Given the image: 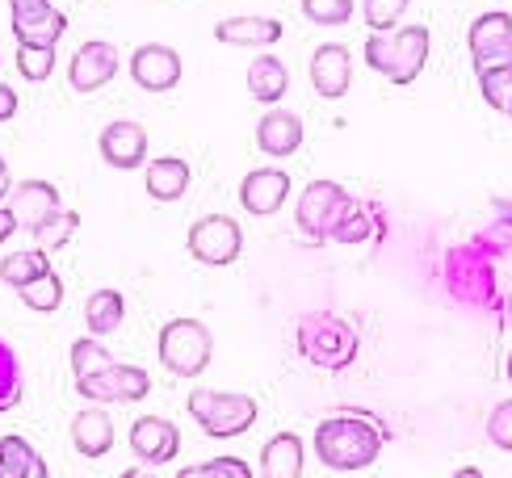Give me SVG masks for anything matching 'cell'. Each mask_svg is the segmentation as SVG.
<instances>
[{
	"instance_id": "obj_1",
	"label": "cell",
	"mask_w": 512,
	"mask_h": 478,
	"mask_svg": "<svg viewBox=\"0 0 512 478\" xmlns=\"http://www.w3.org/2000/svg\"><path fill=\"white\" fill-rule=\"evenodd\" d=\"M387 428H382L366 411H340V416L319 420L315 428V458L328 470L353 474V470H370L378 462L382 445H387Z\"/></svg>"
},
{
	"instance_id": "obj_2",
	"label": "cell",
	"mask_w": 512,
	"mask_h": 478,
	"mask_svg": "<svg viewBox=\"0 0 512 478\" xmlns=\"http://www.w3.org/2000/svg\"><path fill=\"white\" fill-rule=\"evenodd\" d=\"M429 47H433V30L429 26H395V30H374L366 38V68H374L378 76H387L391 84H412L420 80L424 63H429Z\"/></svg>"
},
{
	"instance_id": "obj_3",
	"label": "cell",
	"mask_w": 512,
	"mask_h": 478,
	"mask_svg": "<svg viewBox=\"0 0 512 478\" xmlns=\"http://www.w3.org/2000/svg\"><path fill=\"white\" fill-rule=\"evenodd\" d=\"M156 353L160 365L168 369L173 378H202L210 369V357H215V336L202 319H168L160 336H156Z\"/></svg>"
},
{
	"instance_id": "obj_4",
	"label": "cell",
	"mask_w": 512,
	"mask_h": 478,
	"mask_svg": "<svg viewBox=\"0 0 512 478\" xmlns=\"http://www.w3.org/2000/svg\"><path fill=\"white\" fill-rule=\"evenodd\" d=\"M357 332L340 315L311 311L298 319V353L315 369H349L357 361Z\"/></svg>"
},
{
	"instance_id": "obj_5",
	"label": "cell",
	"mask_w": 512,
	"mask_h": 478,
	"mask_svg": "<svg viewBox=\"0 0 512 478\" xmlns=\"http://www.w3.org/2000/svg\"><path fill=\"white\" fill-rule=\"evenodd\" d=\"M185 407L202 424L206 437H215V441L244 437L256 424V416H261V403L252 395H240V390H194Z\"/></svg>"
},
{
	"instance_id": "obj_6",
	"label": "cell",
	"mask_w": 512,
	"mask_h": 478,
	"mask_svg": "<svg viewBox=\"0 0 512 478\" xmlns=\"http://www.w3.org/2000/svg\"><path fill=\"white\" fill-rule=\"evenodd\" d=\"M185 248L198 265L227 269V265H236L240 252H244V227L231 219V214H202V219L189 227Z\"/></svg>"
},
{
	"instance_id": "obj_7",
	"label": "cell",
	"mask_w": 512,
	"mask_h": 478,
	"mask_svg": "<svg viewBox=\"0 0 512 478\" xmlns=\"http://www.w3.org/2000/svg\"><path fill=\"white\" fill-rule=\"evenodd\" d=\"M349 206H353V198H349V189L340 181H311L303 193H298L294 223L311 239H332Z\"/></svg>"
},
{
	"instance_id": "obj_8",
	"label": "cell",
	"mask_w": 512,
	"mask_h": 478,
	"mask_svg": "<svg viewBox=\"0 0 512 478\" xmlns=\"http://www.w3.org/2000/svg\"><path fill=\"white\" fill-rule=\"evenodd\" d=\"M76 390L80 399L89 403H143L152 395V374L139 365H110L101 374H89V378H76Z\"/></svg>"
},
{
	"instance_id": "obj_9",
	"label": "cell",
	"mask_w": 512,
	"mask_h": 478,
	"mask_svg": "<svg viewBox=\"0 0 512 478\" xmlns=\"http://www.w3.org/2000/svg\"><path fill=\"white\" fill-rule=\"evenodd\" d=\"M126 72H131V80L143 93H173L181 84V76H185V63H181L177 47L143 42V47H135L131 59H126Z\"/></svg>"
},
{
	"instance_id": "obj_10",
	"label": "cell",
	"mask_w": 512,
	"mask_h": 478,
	"mask_svg": "<svg viewBox=\"0 0 512 478\" xmlns=\"http://www.w3.org/2000/svg\"><path fill=\"white\" fill-rule=\"evenodd\" d=\"M466 47H471V63L475 72L479 68H504L512 63V13L492 9V13H479L466 30Z\"/></svg>"
},
{
	"instance_id": "obj_11",
	"label": "cell",
	"mask_w": 512,
	"mask_h": 478,
	"mask_svg": "<svg viewBox=\"0 0 512 478\" xmlns=\"http://www.w3.org/2000/svg\"><path fill=\"white\" fill-rule=\"evenodd\" d=\"M122 68V55L114 42H105V38H89V42H80L72 63H68V84L76 93H101L105 84H110Z\"/></svg>"
},
{
	"instance_id": "obj_12",
	"label": "cell",
	"mask_w": 512,
	"mask_h": 478,
	"mask_svg": "<svg viewBox=\"0 0 512 478\" xmlns=\"http://www.w3.org/2000/svg\"><path fill=\"white\" fill-rule=\"evenodd\" d=\"M97 151L110 168L135 172L147 164V130L131 118H114V122H105V130L97 135Z\"/></svg>"
},
{
	"instance_id": "obj_13",
	"label": "cell",
	"mask_w": 512,
	"mask_h": 478,
	"mask_svg": "<svg viewBox=\"0 0 512 478\" xmlns=\"http://www.w3.org/2000/svg\"><path fill=\"white\" fill-rule=\"evenodd\" d=\"M126 441H131V453L143 466H168L181 453V428L164 416H139Z\"/></svg>"
},
{
	"instance_id": "obj_14",
	"label": "cell",
	"mask_w": 512,
	"mask_h": 478,
	"mask_svg": "<svg viewBox=\"0 0 512 478\" xmlns=\"http://www.w3.org/2000/svg\"><path fill=\"white\" fill-rule=\"evenodd\" d=\"M311 84L324 101H340L353 89V51L345 42H324L311 55Z\"/></svg>"
},
{
	"instance_id": "obj_15",
	"label": "cell",
	"mask_w": 512,
	"mask_h": 478,
	"mask_svg": "<svg viewBox=\"0 0 512 478\" xmlns=\"http://www.w3.org/2000/svg\"><path fill=\"white\" fill-rule=\"evenodd\" d=\"M290 202V172L286 168H252L240 181V206L252 219H269Z\"/></svg>"
},
{
	"instance_id": "obj_16",
	"label": "cell",
	"mask_w": 512,
	"mask_h": 478,
	"mask_svg": "<svg viewBox=\"0 0 512 478\" xmlns=\"http://www.w3.org/2000/svg\"><path fill=\"white\" fill-rule=\"evenodd\" d=\"M307 130H303V118H298L294 110H273L256 122V147H261V156L269 160H290L298 147H303Z\"/></svg>"
},
{
	"instance_id": "obj_17",
	"label": "cell",
	"mask_w": 512,
	"mask_h": 478,
	"mask_svg": "<svg viewBox=\"0 0 512 478\" xmlns=\"http://www.w3.org/2000/svg\"><path fill=\"white\" fill-rule=\"evenodd\" d=\"M189 181H194V168H189L181 156H156L143 164V189L147 198L168 206V202H181L189 193Z\"/></svg>"
},
{
	"instance_id": "obj_18",
	"label": "cell",
	"mask_w": 512,
	"mask_h": 478,
	"mask_svg": "<svg viewBox=\"0 0 512 478\" xmlns=\"http://www.w3.org/2000/svg\"><path fill=\"white\" fill-rule=\"evenodd\" d=\"M286 26L277 17H223L215 26V38L223 47H244V51H265L273 42H282Z\"/></svg>"
},
{
	"instance_id": "obj_19",
	"label": "cell",
	"mask_w": 512,
	"mask_h": 478,
	"mask_svg": "<svg viewBox=\"0 0 512 478\" xmlns=\"http://www.w3.org/2000/svg\"><path fill=\"white\" fill-rule=\"evenodd\" d=\"M114 441H118V432H114V420H110L105 407H84L72 416V449L80 453V458L97 462L114 449Z\"/></svg>"
},
{
	"instance_id": "obj_20",
	"label": "cell",
	"mask_w": 512,
	"mask_h": 478,
	"mask_svg": "<svg viewBox=\"0 0 512 478\" xmlns=\"http://www.w3.org/2000/svg\"><path fill=\"white\" fill-rule=\"evenodd\" d=\"M63 210V198H59V189L51 181H21L13 189V214H17V227H26V231H38L42 223L51 219V214Z\"/></svg>"
},
{
	"instance_id": "obj_21",
	"label": "cell",
	"mask_w": 512,
	"mask_h": 478,
	"mask_svg": "<svg viewBox=\"0 0 512 478\" xmlns=\"http://www.w3.org/2000/svg\"><path fill=\"white\" fill-rule=\"evenodd\" d=\"M307 449L294 432H277L261 449V478H303Z\"/></svg>"
},
{
	"instance_id": "obj_22",
	"label": "cell",
	"mask_w": 512,
	"mask_h": 478,
	"mask_svg": "<svg viewBox=\"0 0 512 478\" xmlns=\"http://www.w3.org/2000/svg\"><path fill=\"white\" fill-rule=\"evenodd\" d=\"M248 93L273 110V105L286 101V93H290V68L277 55H256L248 68Z\"/></svg>"
},
{
	"instance_id": "obj_23",
	"label": "cell",
	"mask_w": 512,
	"mask_h": 478,
	"mask_svg": "<svg viewBox=\"0 0 512 478\" xmlns=\"http://www.w3.org/2000/svg\"><path fill=\"white\" fill-rule=\"evenodd\" d=\"M68 34V13L47 5L30 17H13V38L30 42V47H59V38Z\"/></svg>"
},
{
	"instance_id": "obj_24",
	"label": "cell",
	"mask_w": 512,
	"mask_h": 478,
	"mask_svg": "<svg viewBox=\"0 0 512 478\" xmlns=\"http://www.w3.org/2000/svg\"><path fill=\"white\" fill-rule=\"evenodd\" d=\"M0 478H51V470L26 437H0Z\"/></svg>"
},
{
	"instance_id": "obj_25",
	"label": "cell",
	"mask_w": 512,
	"mask_h": 478,
	"mask_svg": "<svg viewBox=\"0 0 512 478\" xmlns=\"http://www.w3.org/2000/svg\"><path fill=\"white\" fill-rule=\"evenodd\" d=\"M126 319V298L122 290H93L84 298V323H89V336H110L122 328Z\"/></svg>"
},
{
	"instance_id": "obj_26",
	"label": "cell",
	"mask_w": 512,
	"mask_h": 478,
	"mask_svg": "<svg viewBox=\"0 0 512 478\" xmlns=\"http://www.w3.org/2000/svg\"><path fill=\"white\" fill-rule=\"evenodd\" d=\"M42 273H51V256L47 248H30V252H9L5 260H0V281L13 290L30 286V281H38Z\"/></svg>"
},
{
	"instance_id": "obj_27",
	"label": "cell",
	"mask_w": 512,
	"mask_h": 478,
	"mask_svg": "<svg viewBox=\"0 0 512 478\" xmlns=\"http://www.w3.org/2000/svg\"><path fill=\"white\" fill-rule=\"evenodd\" d=\"M17 298H21V307L34 311V315H55L63 307V277L55 269L42 273L38 281H30V286H21Z\"/></svg>"
},
{
	"instance_id": "obj_28",
	"label": "cell",
	"mask_w": 512,
	"mask_h": 478,
	"mask_svg": "<svg viewBox=\"0 0 512 478\" xmlns=\"http://www.w3.org/2000/svg\"><path fill=\"white\" fill-rule=\"evenodd\" d=\"M26 395V374H21V357L13 344L0 336V411H13Z\"/></svg>"
},
{
	"instance_id": "obj_29",
	"label": "cell",
	"mask_w": 512,
	"mask_h": 478,
	"mask_svg": "<svg viewBox=\"0 0 512 478\" xmlns=\"http://www.w3.org/2000/svg\"><path fill=\"white\" fill-rule=\"evenodd\" d=\"M68 361H72V378H89V374H101V369H110V365H114L110 349H105L97 336L76 340V344H72V353H68Z\"/></svg>"
},
{
	"instance_id": "obj_30",
	"label": "cell",
	"mask_w": 512,
	"mask_h": 478,
	"mask_svg": "<svg viewBox=\"0 0 512 478\" xmlns=\"http://www.w3.org/2000/svg\"><path fill=\"white\" fill-rule=\"evenodd\" d=\"M298 5H303V17L311 26H324V30L349 26L357 13V0H298Z\"/></svg>"
},
{
	"instance_id": "obj_31",
	"label": "cell",
	"mask_w": 512,
	"mask_h": 478,
	"mask_svg": "<svg viewBox=\"0 0 512 478\" xmlns=\"http://www.w3.org/2000/svg\"><path fill=\"white\" fill-rule=\"evenodd\" d=\"M475 80H479L483 101L492 105V110L508 114V101H512V63H504V68H479Z\"/></svg>"
},
{
	"instance_id": "obj_32",
	"label": "cell",
	"mask_w": 512,
	"mask_h": 478,
	"mask_svg": "<svg viewBox=\"0 0 512 478\" xmlns=\"http://www.w3.org/2000/svg\"><path fill=\"white\" fill-rule=\"evenodd\" d=\"M17 72L21 80L42 84L55 72V47H30V42H17Z\"/></svg>"
},
{
	"instance_id": "obj_33",
	"label": "cell",
	"mask_w": 512,
	"mask_h": 478,
	"mask_svg": "<svg viewBox=\"0 0 512 478\" xmlns=\"http://www.w3.org/2000/svg\"><path fill=\"white\" fill-rule=\"evenodd\" d=\"M76 227H80V214L63 206V210L51 214V219L42 223L34 235L42 239V248H68V244H72V235H76Z\"/></svg>"
},
{
	"instance_id": "obj_34",
	"label": "cell",
	"mask_w": 512,
	"mask_h": 478,
	"mask_svg": "<svg viewBox=\"0 0 512 478\" xmlns=\"http://www.w3.org/2000/svg\"><path fill=\"white\" fill-rule=\"evenodd\" d=\"M412 0H361V17L370 30H395Z\"/></svg>"
},
{
	"instance_id": "obj_35",
	"label": "cell",
	"mask_w": 512,
	"mask_h": 478,
	"mask_svg": "<svg viewBox=\"0 0 512 478\" xmlns=\"http://www.w3.org/2000/svg\"><path fill=\"white\" fill-rule=\"evenodd\" d=\"M177 478H256V470L244 458H210L202 466L177 470Z\"/></svg>"
},
{
	"instance_id": "obj_36",
	"label": "cell",
	"mask_w": 512,
	"mask_h": 478,
	"mask_svg": "<svg viewBox=\"0 0 512 478\" xmlns=\"http://www.w3.org/2000/svg\"><path fill=\"white\" fill-rule=\"evenodd\" d=\"M332 239H336V244H361V239H370V214L353 202L345 210V219H340V227H336Z\"/></svg>"
},
{
	"instance_id": "obj_37",
	"label": "cell",
	"mask_w": 512,
	"mask_h": 478,
	"mask_svg": "<svg viewBox=\"0 0 512 478\" xmlns=\"http://www.w3.org/2000/svg\"><path fill=\"white\" fill-rule=\"evenodd\" d=\"M487 437H492L496 449L512 453V399L492 407V416H487Z\"/></svg>"
},
{
	"instance_id": "obj_38",
	"label": "cell",
	"mask_w": 512,
	"mask_h": 478,
	"mask_svg": "<svg viewBox=\"0 0 512 478\" xmlns=\"http://www.w3.org/2000/svg\"><path fill=\"white\" fill-rule=\"evenodd\" d=\"M17 110H21L17 93L9 89V84H0V122H13V118H17Z\"/></svg>"
},
{
	"instance_id": "obj_39",
	"label": "cell",
	"mask_w": 512,
	"mask_h": 478,
	"mask_svg": "<svg viewBox=\"0 0 512 478\" xmlns=\"http://www.w3.org/2000/svg\"><path fill=\"white\" fill-rule=\"evenodd\" d=\"M51 0H9V13L13 17H30V13H38V9H47Z\"/></svg>"
},
{
	"instance_id": "obj_40",
	"label": "cell",
	"mask_w": 512,
	"mask_h": 478,
	"mask_svg": "<svg viewBox=\"0 0 512 478\" xmlns=\"http://www.w3.org/2000/svg\"><path fill=\"white\" fill-rule=\"evenodd\" d=\"M9 235H17V214H13V206H0V244H5Z\"/></svg>"
},
{
	"instance_id": "obj_41",
	"label": "cell",
	"mask_w": 512,
	"mask_h": 478,
	"mask_svg": "<svg viewBox=\"0 0 512 478\" xmlns=\"http://www.w3.org/2000/svg\"><path fill=\"white\" fill-rule=\"evenodd\" d=\"M13 193V177H9V164H5V156H0V202H5Z\"/></svg>"
},
{
	"instance_id": "obj_42",
	"label": "cell",
	"mask_w": 512,
	"mask_h": 478,
	"mask_svg": "<svg viewBox=\"0 0 512 478\" xmlns=\"http://www.w3.org/2000/svg\"><path fill=\"white\" fill-rule=\"evenodd\" d=\"M118 478H156V474H152V470H143V466H135V470H122Z\"/></svg>"
},
{
	"instance_id": "obj_43",
	"label": "cell",
	"mask_w": 512,
	"mask_h": 478,
	"mask_svg": "<svg viewBox=\"0 0 512 478\" xmlns=\"http://www.w3.org/2000/svg\"><path fill=\"white\" fill-rule=\"evenodd\" d=\"M450 478H483V470H479V466H462V470L450 474Z\"/></svg>"
},
{
	"instance_id": "obj_44",
	"label": "cell",
	"mask_w": 512,
	"mask_h": 478,
	"mask_svg": "<svg viewBox=\"0 0 512 478\" xmlns=\"http://www.w3.org/2000/svg\"><path fill=\"white\" fill-rule=\"evenodd\" d=\"M504 374H508V382H512V353H508V361H504Z\"/></svg>"
},
{
	"instance_id": "obj_45",
	"label": "cell",
	"mask_w": 512,
	"mask_h": 478,
	"mask_svg": "<svg viewBox=\"0 0 512 478\" xmlns=\"http://www.w3.org/2000/svg\"><path fill=\"white\" fill-rule=\"evenodd\" d=\"M508 328H512V294H508Z\"/></svg>"
},
{
	"instance_id": "obj_46",
	"label": "cell",
	"mask_w": 512,
	"mask_h": 478,
	"mask_svg": "<svg viewBox=\"0 0 512 478\" xmlns=\"http://www.w3.org/2000/svg\"><path fill=\"white\" fill-rule=\"evenodd\" d=\"M508 118H512V101H508Z\"/></svg>"
}]
</instances>
